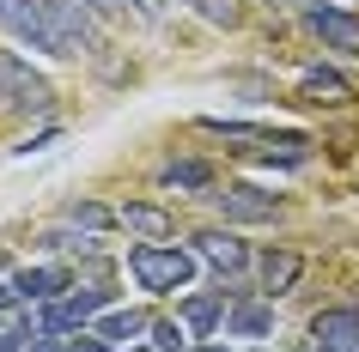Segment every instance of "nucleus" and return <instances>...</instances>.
Returning a JSON list of instances; mask_svg holds the SVG:
<instances>
[{
    "instance_id": "6ab92c4d",
    "label": "nucleus",
    "mask_w": 359,
    "mask_h": 352,
    "mask_svg": "<svg viewBox=\"0 0 359 352\" xmlns=\"http://www.w3.org/2000/svg\"><path fill=\"white\" fill-rule=\"evenodd\" d=\"M152 340L147 346H158V352H189V334H183V322H152Z\"/></svg>"
},
{
    "instance_id": "f3484780",
    "label": "nucleus",
    "mask_w": 359,
    "mask_h": 352,
    "mask_svg": "<svg viewBox=\"0 0 359 352\" xmlns=\"http://www.w3.org/2000/svg\"><path fill=\"white\" fill-rule=\"evenodd\" d=\"M158 183H165V188H208V183H213V170L201 164V158H177V164L158 170Z\"/></svg>"
},
{
    "instance_id": "1a4fd4ad",
    "label": "nucleus",
    "mask_w": 359,
    "mask_h": 352,
    "mask_svg": "<svg viewBox=\"0 0 359 352\" xmlns=\"http://www.w3.org/2000/svg\"><path fill=\"white\" fill-rule=\"evenodd\" d=\"M299 267H304V261L292 255V249H262V255H256V274H262V292L268 297L292 292V286H299Z\"/></svg>"
},
{
    "instance_id": "a211bd4d",
    "label": "nucleus",
    "mask_w": 359,
    "mask_h": 352,
    "mask_svg": "<svg viewBox=\"0 0 359 352\" xmlns=\"http://www.w3.org/2000/svg\"><path fill=\"white\" fill-rule=\"evenodd\" d=\"M37 249H79V255H97V231H43L37 237Z\"/></svg>"
},
{
    "instance_id": "a878e982",
    "label": "nucleus",
    "mask_w": 359,
    "mask_h": 352,
    "mask_svg": "<svg viewBox=\"0 0 359 352\" xmlns=\"http://www.w3.org/2000/svg\"><path fill=\"white\" fill-rule=\"evenodd\" d=\"M128 352H158V346H128Z\"/></svg>"
},
{
    "instance_id": "0eeeda50",
    "label": "nucleus",
    "mask_w": 359,
    "mask_h": 352,
    "mask_svg": "<svg viewBox=\"0 0 359 352\" xmlns=\"http://www.w3.org/2000/svg\"><path fill=\"white\" fill-rule=\"evenodd\" d=\"M0 24L25 43V49H43V55H55V31H49V13H43V0H0Z\"/></svg>"
},
{
    "instance_id": "f257e3e1",
    "label": "nucleus",
    "mask_w": 359,
    "mask_h": 352,
    "mask_svg": "<svg viewBox=\"0 0 359 352\" xmlns=\"http://www.w3.org/2000/svg\"><path fill=\"white\" fill-rule=\"evenodd\" d=\"M195 261L201 255L183 249V243H134L128 249V279L152 297H170V292H183L195 279Z\"/></svg>"
},
{
    "instance_id": "9b49d317",
    "label": "nucleus",
    "mask_w": 359,
    "mask_h": 352,
    "mask_svg": "<svg viewBox=\"0 0 359 352\" xmlns=\"http://www.w3.org/2000/svg\"><path fill=\"white\" fill-rule=\"evenodd\" d=\"M353 334H359V310H353V304L311 316V346H335V340H353Z\"/></svg>"
},
{
    "instance_id": "423d86ee",
    "label": "nucleus",
    "mask_w": 359,
    "mask_h": 352,
    "mask_svg": "<svg viewBox=\"0 0 359 352\" xmlns=\"http://www.w3.org/2000/svg\"><path fill=\"white\" fill-rule=\"evenodd\" d=\"M304 24L317 31L329 49H341V55H359V13H347V6H329V0H304Z\"/></svg>"
},
{
    "instance_id": "4be33fe9",
    "label": "nucleus",
    "mask_w": 359,
    "mask_h": 352,
    "mask_svg": "<svg viewBox=\"0 0 359 352\" xmlns=\"http://www.w3.org/2000/svg\"><path fill=\"white\" fill-rule=\"evenodd\" d=\"M134 6V19H147V24H158V13H165V0H128Z\"/></svg>"
},
{
    "instance_id": "2eb2a0df",
    "label": "nucleus",
    "mask_w": 359,
    "mask_h": 352,
    "mask_svg": "<svg viewBox=\"0 0 359 352\" xmlns=\"http://www.w3.org/2000/svg\"><path fill=\"white\" fill-rule=\"evenodd\" d=\"M183 322H189V334H213L219 322H226V292H213V297H183Z\"/></svg>"
},
{
    "instance_id": "20e7f679",
    "label": "nucleus",
    "mask_w": 359,
    "mask_h": 352,
    "mask_svg": "<svg viewBox=\"0 0 359 352\" xmlns=\"http://www.w3.org/2000/svg\"><path fill=\"white\" fill-rule=\"evenodd\" d=\"M213 206L226 213V225H274L280 219V195H268L256 183H226L213 195Z\"/></svg>"
},
{
    "instance_id": "39448f33",
    "label": "nucleus",
    "mask_w": 359,
    "mask_h": 352,
    "mask_svg": "<svg viewBox=\"0 0 359 352\" xmlns=\"http://www.w3.org/2000/svg\"><path fill=\"white\" fill-rule=\"evenodd\" d=\"M110 304V286H79V292L55 297L49 310H43V334H67V328H86L92 316H104Z\"/></svg>"
},
{
    "instance_id": "9d476101",
    "label": "nucleus",
    "mask_w": 359,
    "mask_h": 352,
    "mask_svg": "<svg viewBox=\"0 0 359 352\" xmlns=\"http://www.w3.org/2000/svg\"><path fill=\"white\" fill-rule=\"evenodd\" d=\"M299 97H311V104H347V97H353V79L335 73V67H304Z\"/></svg>"
},
{
    "instance_id": "7ed1b4c3",
    "label": "nucleus",
    "mask_w": 359,
    "mask_h": 352,
    "mask_svg": "<svg viewBox=\"0 0 359 352\" xmlns=\"http://www.w3.org/2000/svg\"><path fill=\"white\" fill-rule=\"evenodd\" d=\"M195 255L208 261L213 274H219V286H226V279H244L250 267H256V255H250V243L238 237V231H219V225H208V231H195Z\"/></svg>"
},
{
    "instance_id": "bb28decb",
    "label": "nucleus",
    "mask_w": 359,
    "mask_h": 352,
    "mask_svg": "<svg viewBox=\"0 0 359 352\" xmlns=\"http://www.w3.org/2000/svg\"><path fill=\"white\" fill-rule=\"evenodd\" d=\"M183 6H195V0H183Z\"/></svg>"
},
{
    "instance_id": "393cba45",
    "label": "nucleus",
    "mask_w": 359,
    "mask_h": 352,
    "mask_svg": "<svg viewBox=\"0 0 359 352\" xmlns=\"http://www.w3.org/2000/svg\"><path fill=\"white\" fill-rule=\"evenodd\" d=\"M195 352H244V346H195Z\"/></svg>"
},
{
    "instance_id": "6e6552de",
    "label": "nucleus",
    "mask_w": 359,
    "mask_h": 352,
    "mask_svg": "<svg viewBox=\"0 0 359 352\" xmlns=\"http://www.w3.org/2000/svg\"><path fill=\"white\" fill-rule=\"evenodd\" d=\"M6 286H13L19 304H55L61 292H74V286H67V267H25V274H13Z\"/></svg>"
},
{
    "instance_id": "dca6fc26",
    "label": "nucleus",
    "mask_w": 359,
    "mask_h": 352,
    "mask_svg": "<svg viewBox=\"0 0 359 352\" xmlns=\"http://www.w3.org/2000/svg\"><path fill=\"white\" fill-rule=\"evenodd\" d=\"M61 219L79 225V231H110V225H122L110 206H97V201H67V206H61Z\"/></svg>"
},
{
    "instance_id": "f8f14e48",
    "label": "nucleus",
    "mask_w": 359,
    "mask_h": 352,
    "mask_svg": "<svg viewBox=\"0 0 359 352\" xmlns=\"http://www.w3.org/2000/svg\"><path fill=\"white\" fill-rule=\"evenodd\" d=\"M116 219L128 225V231H140L147 243H165L170 231H177V225H170V213H165V206H152V201H128L122 213H116Z\"/></svg>"
},
{
    "instance_id": "ddd939ff",
    "label": "nucleus",
    "mask_w": 359,
    "mask_h": 352,
    "mask_svg": "<svg viewBox=\"0 0 359 352\" xmlns=\"http://www.w3.org/2000/svg\"><path fill=\"white\" fill-rule=\"evenodd\" d=\"M226 334L231 340H262V334H274V304H231Z\"/></svg>"
},
{
    "instance_id": "f03ea898",
    "label": "nucleus",
    "mask_w": 359,
    "mask_h": 352,
    "mask_svg": "<svg viewBox=\"0 0 359 352\" xmlns=\"http://www.w3.org/2000/svg\"><path fill=\"white\" fill-rule=\"evenodd\" d=\"M55 104V85L19 55V49H0V110H19V115H43Z\"/></svg>"
},
{
    "instance_id": "b1692460",
    "label": "nucleus",
    "mask_w": 359,
    "mask_h": 352,
    "mask_svg": "<svg viewBox=\"0 0 359 352\" xmlns=\"http://www.w3.org/2000/svg\"><path fill=\"white\" fill-rule=\"evenodd\" d=\"M311 352H359V334L353 340H335V346H311Z\"/></svg>"
},
{
    "instance_id": "aec40b11",
    "label": "nucleus",
    "mask_w": 359,
    "mask_h": 352,
    "mask_svg": "<svg viewBox=\"0 0 359 352\" xmlns=\"http://www.w3.org/2000/svg\"><path fill=\"white\" fill-rule=\"evenodd\" d=\"M79 6H86V13H92V19H116V13H122V6H128V0H79Z\"/></svg>"
},
{
    "instance_id": "4468645a",
    "label": "nucleus",
    "mask_w": 359,
    "mask_h": 352,
    "mask_svg": "<svg viewBox=\"0 0 359 352\" xmlns=\"http://www.w3.org/2000/svg\"><path fill=\"white\" fill-rule=\"evenodd\" d=\"M147 328H152V316H140V310H110V316H97V334H104L110 346H134Z\"/></svg>"
},
{
    "instance_id": "412c9836",
    "label": "nucleus",
    "mask_w": 359,
    "mask_h": 352,
    "mask_svg": "<svg viewBox=\"0 0 359 352\" xmlns=\"http://www.w3.org/2000/svg\"><path fill=\"white\" fill-rule=\"evenodd\" d=\"M25 340H31L25 322H19V328H0V352H25Z\"/></svg>"
},
{
    "instance_id": "5701e85b",
    "label": "nucleus",
    "mask_w": 359,
    "mask_h": 352,
    "mask_svg": "<svg viewBox=\"0 0 359 352\" xmlns=\"http://www.w3.org/2000/svg\"><path fill=\"white\" fill-rule=\"evenodd\" d=\"M13 310H19V297H13V286L0 279V316H13Z\"/></svg>"
}]
</instances>
